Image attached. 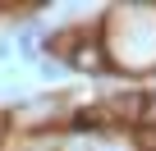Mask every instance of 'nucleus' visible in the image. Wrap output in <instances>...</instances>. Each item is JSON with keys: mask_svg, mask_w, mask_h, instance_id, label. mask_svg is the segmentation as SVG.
Here are the masks:
<instances>
[{"mask_svg": "<svg viewBox=\"0 0 156 151\" xmlns=\"http://www.w3.org/2000/svg\"><path fill=\"white\" fill-rule=\"evenodd\" d=\"M14 50H19L23 60H37V55H41V37H37V28H23V32L14 37Z\"/></svg>", "mask_w": 156, "mask_h": 151, "instance_id": "2", "label": "nucleus"}, {"mask_svg": "<svg viewBox=\"0 0 156 151\" xmlns=\"http://www.w3.org/2000/svg\"><path fill=\"white\" fill-rule=\"evenodd\" d=\"M14 55V41H0V60H9Z\"/></svg>", "mask_w": 156, "mask_h": 151, "instance_id": "6", "label": "nucleus"}, {"mask_svg": "<svg viewBox=\"0 0 156 151\" xmlns=\"http://www.w3.org/2000/svg\"><path fill=\"white\" fill-rule=\"evenodd\" d=\"M138 128H156V92H147V105H142V119Z\"/></svg>", "mask_w": 156, "mask_h": 151, "instance_id": "5", "label": "nucleus"}, {"mask_svg": "<svg viewBox=\"0 0 156 151\" xmlns=\"http://www.w3.org/2000/svg\"><path fill=\"white\" fill-rule=\"evenodd\" d=\"M64 64H69L73 73H87V78H101V73L110 69V50H106V37H97V32H83V37H78V41L69 46Z\"/></svg>", "mask_w": 156, "mask_h": 151, "instance_id": "1", "label": "nucleus"}, {"mask_svg": "<svg viewBox=\"0 0 156 151\" xmlns=\"http://www.w3.org/2000/svg\"><path fill=\"white\" fill-rule=\"evenodd\" d=\"M133 142L138 151H156V128H133Z\"/></svg>", "mask_w": 156, "mask_h": 151, "instance_id": "4", "label": "nucleus"}, {"mask_svg": "<svg viewBox=\"0 0 156 151\" xmlns=\"http://www.w3.org/2000/svg\"><path fill=\"white\" fill-rule=\"evenodd\" d=\"M69 73H73V69H69L64 60H41V78H46V83H64Z\"/></svg>", "mask_w": 156, "mask_h": 151, "instance_id": "3", "label": "nucleus"}]
</instances>
